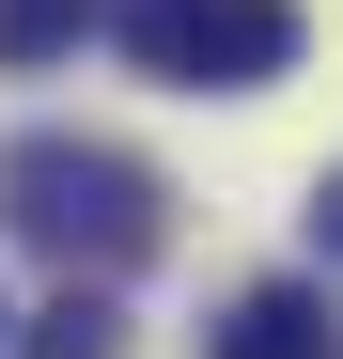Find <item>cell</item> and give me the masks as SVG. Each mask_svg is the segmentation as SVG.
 Segmentation results:
<instances>
[{"label": "cell", "mask_w": 343, "mask_h": 359, "mask_svg": "<svg viewBox=\"0 0 343 359\" xmlns=\"http://www.w3.org/2000/svg\"><path fill=\"white\" fill-rule=\"evenodd\" d=\"M0 219H16L63 281H125V266H156L172 188H156L125 141H63V126H31V141H0Z\"/></svg>", "instance_id": "6da1fadb"}, {"label": "cell", "mask_w": 343, "mask_h": 359, "mask_svg": "<svg viewBox=\"0 0 343 359\" xmlns=\"http://www.w3.org/2000/svg\"><path fill=\"white\" fill-rule=\"evenodd\" d=\"M125 63L172 94H265L297 63V0H125Z\"/></svg>", "instance_id": "7a4b0ae2"}, {"label": "cell", "mask_w": 343, "mask_h": 359, "mask_svg": "<svg viewBox=\"0 0 343 359\" xmlns=\"http://www.w3.org/2000/svg\"><path fill=\"white\" fill-rule=\"evenodd\" d=\"M203 359H343V313H328V281H250Z\"/></svg>", "instance_id": "3957f363"}, {"label": "cell", "mask_w": 343, "mask_h": 359, "mask_svg": "<svg viewBox=\"0 0 343 359\" xmlns=\"http://www.w3.org/2000/svg\"><path fill=\"white\" fill-rule=\"evenodd\" d=\"M31 359H125V297H109V281H63L31 313Z\"/></svg>", "instance_id": "277c9868"}, {"label": "cell", "mask_w": 343, "mask_h": 359, "mask_svg": "<svg viewBox=\"0 0 343 359\" xmlns=\"http://www.w3.org/2000/svg\"><path fill=\"white\" fill-rule=\"evenodd\" d=\"M94 16H109V0H0V63H63Z\"/></svg>", "instance_id": "5b68a950"}, {"label": "cell", "mask_w": 343, "mask_h": 359, "mask_svg": "<svg viewBox=\"0 0 343 359\" xmlns=\"http://www.w3.org/2000/svg\"><path fill=\"white\" fill-rule=\"evenodd\" d=\"M312 250L343 266V172H328V188H312Z\"/></svg>", "instance_id": "8992f818"}]
</instances>
